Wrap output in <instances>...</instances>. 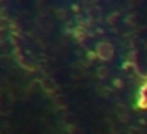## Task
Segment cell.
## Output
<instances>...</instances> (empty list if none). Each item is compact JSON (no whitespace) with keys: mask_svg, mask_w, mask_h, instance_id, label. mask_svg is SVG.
Instances as JSON below:
<instances>
[{"mask_svg":"<svg viewBox=\"0 0 147 134\" xmlns=\"http://www.w3.org/2000/svg\"><path fill=\"white\" fill-rule=\"evenodd\" d=\"M97 56L100 60H112L114 56V48H112L110 43H100L97 47Z\"/></svg>","mask_w":147,"mask_h":134,"instance_id":"6da1fadb","label":"cell"}]
</instances>
